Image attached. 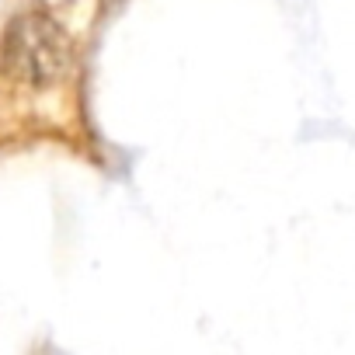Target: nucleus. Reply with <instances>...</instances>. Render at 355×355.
I'll use <instances>...</instances> for the list:
<instances>
[{
  "label": "nucleus",
  "mask_w": 355,
  "mask_h": 355,
  "mask_svg": "<svg viewBox=\"0 0 355 355\" xmlns=\"http://www.w3.org/2000/svg\"><path fill=\"white\" fill-rule=\"evenodd\" d=\"M8 70L28 87H53L70 73L73 46L49 11H21L4 32Z\"/></svg>",
  "instance_id": "nucleus-1"
}]
</instances>
